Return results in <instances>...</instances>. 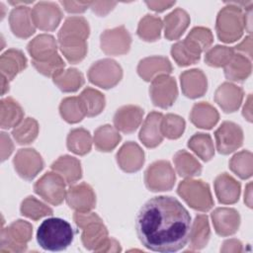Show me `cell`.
Listing matches in <instances>:
<instances>
[{
  "instance_id": "obj_3",
  "label": "cell",
  "mask_w": 253,
  "mask_h": 253,
  "mask_svg": "<svg viewBox=\"0 0 253 253\" xmlns=\"http://www.w3.org/2000/svg\"><path fill=\"white\" fill-rule=\"evenodd\" d=\"M74 232L68 221L60 217L44 219L37 231L39 245L48 251H62L73 241Z\"/></svg>"
},
{
  "instance_id": "obj_33",
  "label": "cell",
  "mask_w": 253,
  "mask_h": 253,
  "mask_svg": "<svg viewBox=\"0 0 253 253\" xmlns=\"http://www.w3.org/2000/svg\"><path fill=\"white\" fill-rule=\"evenodd\" d=\"M251 72V63L242 54H234L227 65L224 74L226 78L233 81H243Z\"/></svg>"
},
{
  "instance_id": "obj_16",
  "label": "cell",
  "mask_w": 253,
  "mask_h": 253,
  "mask_svg": "<svg viewBox=\"0 0 253 253\" xmlns=\"http://www.w3.org/2000/svg\"><path fill=\"white\" fill-rule=\"evenodd\" d=\"M143 110L136 106H125L117 111L114 117V124L116 128L129 133L134 131L141 123Z\"/></svg>"
},
{
  "instance_id": "obj_47",
  "label": "cell",
  "mask_w": 253,
  "mask_h": 253,
  "mask_svg": "<svg viewBox=\"0 0 253 253\" xmlns=\"http://www.w3.org/2000/svg\"><path fill=\"white\" fill-rule=\"evenodd\" d=\"M185 127V122L176 115H167L161 121V132L168 138H178Z\"/></svg>"
},
{
  "instance_id": "obj_22",
  "label": "cell",
  "mask_w": 253,
  "mask_h": 253,
  "mask_svg": "<svg viewBox=\"0 0 253 253\" xmlns=\"http://www.w3.org/2000/svg\"><path fill=\"white\" fill-rule=\"evenodd\" d=\"M202 51L196 42L186 38L183 42H179L172 46L171 54L180 66H186L199 61Z\"/></svg>"
},
{
  "instance_id": "obj_12",
  "label": "cell",
  "mask_w": 253,
  "mask_h": 253,
  "mask_svg": "<svg viewBox=\"0 0 253 253\" xmlns=\"http://www.w3.org/2000/svg\"><path fill=\"white\" fill-rule=\"evenodd\" d=\"M216 148L219 153L228 154L242 144L243 133L239 126L231 122H224L214 132Z\"/></svg>"
},
{
  "instance_id": "obj_28",
  "label": "cell",
  "mask_w": 253,
  "mask_h": 253,
  "mask_svg": "<svg viewBox=\"0 0 253 253\" xmlns=\"http://www.w3.org/2000/svg\"><path fill=\"white\" fill-rule=\"evenodd\" d=\"M172 67L169 60L165 57H148L141 60L138 64V74L145 80L150 81L154 75H163L171 72Z\"/></svg>"
},
{
  "instance_id": "obj_39",
  "label": "cell",
  "mask_w": 253,
  "mask_h": 253,
  "mask_svg": "<svg viewBox=\"0 0 253 253\" xmlns=\"http://www.w3.org/2000/svg\"><path fill=\"white\" fill-rule=\"evenodd\" d=\"M94 140L95 145L99 150L110 151L121 140V136L110 126H104L96 130Z\"/></svg>"
},
{
  "instance_id": "obj_1",
  "label": "cell",
  "mask_w": 253,
  "mask_h": 253,
  "mask_svg": "<svg viewBox=\"0 0 253 253\" xmlns=\"http://www.w3.org/2000/svg\"><path fill=\"white\" fill-rule=\"evenodd\" d=\"M192 221L189 211L176 199L158 196L148 200L135 219L136 234L151 251L176 252L189 242Z\"/></svg>"
},
{
  "instance_id": "obj_9",
  "label": "cell",
  "mask_w": 253,
  "mask_h": 253,
  "mask_svg": "<svg viewBox=\"0 0 253 253\" xmlns=\"http://www.w3.org/2000/svg\"><path fill=\"white\" fill-rule=\"evenodd\" d=\"M122 68L112 59H103L94 63L88 72L89 80L102 88L115 86L122 78Z\"/></svg>"
},
{
  "instance_id": "obj_42",
  "label": "cell",
  "mask_w": 253,
  "mask_h": 253,
  "mask_svg": "<svg viewBox=\"0 0 253 253\" xmlns=\"http://www.w3.org/2000/svg\"><path fill=\"white\" fill-rule=\"evenodd\" d=\"M161 26L162 23L159 18L146 15V17L140 21L137 34L144 41H156L160 37Z\"/></svg>"
},
{
  "instance_id": "obj_26",
  "label": "cell",
  "mask_w": 253,
  "mask_h": 253,
  "mask_svg": "<svg viewBox=\"0 0 253 253\" xmlns=\"http://www.w3.org/2000/svg\"><path fill=\"white\" fill-rule=\"evenodd\" d=\"M215 194L222 204H233L238 201L240 184L226 173L219 175L214 181Z\"/></svg>"
},
{
  "instance_id": "obj_19",
  "label": "cell",
  "mask_w": 253,
  "mask_h": 253,
  "mask_svg": "<svg viewBox=\"0 0 253 253\" xmlns=\"http://www.w3.org/2000/svg\"><path fill=\"white\" fill-rule=\"evenodd\" d=\"M162 114L152 112L149 114L139 132V138L147 147L157 146L163 138L161 132Z\"/></svg>"
},
{
  "instance_id": "obj_38",
  "label": "cell",
  "mask_w": 253,
  "mask_h": 253,
  "mask_svg": "<svg viewBox=\"0 0 253 253\" xmlns=\"http://www.w3.org/2000/svg\"><path fill=\"white\" fill-rule=\"evenodd\" d=\"M67 147L70 151L80 155L89 152L91 148V136L89 131L83 128L71 130L67 137Z\"/></svg>"
},
{
  "instance_id": "obj_40",
  "label": "cell",
  "mask_w": 253,
  "mask_h": 253,
  "mask_svg": "<svg viewBox=\"0 0 253 253\" xmlns=\"http://www.w3.org/2000/svg\"><path fill=\"white\" fill-rule=\"evenodd\" d=\"M188 146L205 161L210 160L213 155V145L208 133H196L189 140Z\"/></svg>"
},
{
  "instance_id": "obj_15",
  "label": "cell",
  "mask_w": 253,
  "mask_h": 253,
  "mask_svg": "<svg viewBox=\"0 0 253 253\" xmlns=\"http://www.w3.org/2000/svg\"><path fill=\"white\" fill-rule=\"evenodd\" d=\"M66 202L68 206L78 211H88L95 207V195L90 186L87 184H80L71 187L66 195Z\"/></svg>"
},
{
  "instance_id": "obj_7",
  "label": "cell",
  "mask_w": 253,
  "mask_h": 253,
  "mask_svg": "<svg viewBox=\"0 0 253 253\" xmlns=\"http://www.w3.org/2000/svg\"><path fill=\"white\" fill-rule=\"evenodd\" d=\"M32 225L24 220L13 222L7 229L2 230L1 252H21L27 249V242L31 239Z\"/></svg>"
},
{
  "instance_id": "obj_20",
  "label": "cell",
  "mask_w": 253,
  "mask_h": 253,
  "mask_svg": "<svg viewBox=\"0 0 253 253\" xmlns=\"http://www.w3.org/2000/svg\"><path fill=\"white\" fill-rule=\"evenodd\" d=\"M32 11L28 7H17L10 14V26L14 35L26 39L35 33Z\"/></svg>"
},
{
  "instance_id": "obj_13",
  "label": "cell",
  "mask_w": 253,
  "mask_h": 253,
  "mask_svg": "<svg viewBox=\"0 0 253 253\" xmlns=\"http://www.w3.org/2000/svg\"><path fill=\"white\" fill-rule=\"evenodd\" d=\"M14 165L21 177L32 180L42 169L43 162L34 149H20L14 158Z\"/></svg>"
},
{
  "instance_id": "obj_17",
  "label": "cell",
  "mask_w": 253,
  "mask_h": 253,
  "mask_svg": "<svg viewBox=\"0 0 253 253\" xmlns=\"http://www.w3.org/2000/svg\"><path fill=\"white\" fill-rule=\"evenodd\" d=\"M212 222L217 234L227 236L236 232L239 225V214L233 209H216L212 213Z\"/></svg>"
},
{
  "instance_id": "obj_32",
  "label": "cell",
  "mask_w": 253,
  "mask_h": 253,
  "mask_svg": "<svg viewBox=\"0 0 253 253\" xmlns=\"http://www.w3.org/2000/svg\"><path fill=\"white\" fill-rule=\"evenodd\" d=\"M86 116L93 117L102 112L105 106L104 96L97 90L87 88L78 97Z\"/></svg>"
},
{
  "instance_id": "obj_36",
  "label": "cell",
  "mask_w": 253,
  "mask_h": 253,
  "mask_svg": "<svg viewBox=\"0 0 253 253\" xmlns=\"http://www.w3.org/2000/svg\"><path fill=\"white\" fill-rule=\"evenodd\" d=\"M53 82L63 92H74L84 84V78L76 69L70 68L54 76Z\"/></svg>"
},
{
  "instance_id": "obj_25",
  "label": "cell",
  "mask_w": 253,
  "mask_h": 253,
  "mask_svg": "<svg viewBox=\"0 0 253 253\" xmlns=\"http://www.w3.org/2000/svg\"><path fill=\"white\" fill-rule=\"evenodd\" d=\"M183 93L189 98H197L207 91V79L201 70H188L181 74Z\"/></svg>"
},
{
  "instance_id": "obj_5",
  "label": "cell",
  "mask_w": 253,
  "mask_h": 253,
  "mask_svg": "<svg viewBox=\"0 0 253 253\" xmlns=\"http://www.w3.org/2000/svg\"><path fill=\"white\" fill-rule=\"evenodd\" d=\"M178 194L195 210L206 211L213 205L209 185L203 181H183L178 187Z\"/></svg>"
},
{
  "instance_id": "obj_21",
  "label": "cell",
  "mask_w": 253,
  "mask_h": 253,
  "mask_svg": "<svg viewBox=\"0 0 253 253\" xmlns=\"http://www.w3.org/2000/svg\"><path fill=\"white\" fill-rule=\"evenodd\" d=\"M242 90L230 83H223L215 92V101L226 113L234 112L240 106L242 100Z\"/></svg>"
},
{
  "instance_id": "obj_29",
  "label": "cell",
  "mask_w": 253,
  "mask_h": 253,
  "mask_svg": "<svg viewBox=\"0 0 253 253\" xmlns=\"http://www.w3.org/2000/svg\"><path fill=\"white\" fill-rule=\"evenodd\" d=\"M51 168L68 184L75 183L81 178L80 162L74 157L68 155L59 157L58 160L52 163Z\"/></svg>"
},
{
  "instance_id": "obj_27",
  "label": "cell",
  "mask_w": 253,
  "mask_h": 253,
  "mask_svg": "<svg viewBox=\"0 0 253 253\" xmlns=\"http://www.w3.org/2000/svg\"><path fill=\"white\" fill-rule=\"evenodd\" d=\"M27 66V59L18 49H9L1 56V73L8 81Z\"/></svg>"
},
{
  "instance_id": "obj_18",
  "label": "cell",
  "mask_w": 253,
  "mask_h": 253,
  "mask_svg": "<svg viewBox=\"0 0 253 253\" xmlns=\"http://www.w3.org/2000/svg\"><path fill=\"white\" fill-rule=\"evenodd\" d=\"M58 11V7L52 3H39L34 8L32 18L35 25L40 29L52 31L57 27L61 19V14L53 16L48 15H52Z\"/></svg>"
},
{
  "instance_id": "obj_49",
  "label": "cell",
  "mask_w": 253,
  "mask_h": 253,
  "mask_svg": "<svg viewBox=\"0 0 253 253\" xmlns=\"http://www.w3.org/2000/svg\"><path fill=\"white\" fill-rule=\"evenodd\" d=\"M194 42H196L201 49L204 51L212 42V36L209 29L206 28H195L193 29L187 37Z\"/></svg>"
},
{
  "instance_id": "obj_45",
  "label": "cell",
  "mask_w": 253,
  "mask_h": 253,
  "mask_svg": "<svg viewBox=\"0 0 253 253\" xmlns=\"http://www.w3.org/2000/svg\"><path fill=\"white\" fill-rule=\"evenodd\" d=\"M38 134V124L34 119L28 118L22 125L13 130V136L20 144H28L32 142Z\"/></svg>"
},
{
  "instance_id": "obj_4",
  "label": "cell",
  "mask_w": 253,
  "mask_h": 253,
  "mask_svg": "<svg viewBox=\"0 0 253 253\" xmlns=\"http://www.w3.org/2000/svg\"><path fill=\"white\" fill-rule=\"evenodd\" d=\"M74 220L83 230L82 242L85 248L99 252L108 240V231L101 218L93 212L78 211L74 214Z\"/></svg>"
},
{
  "instance_id": "obj_23",
  "label": "cell",
  "mask_w": 253,
  "mask_h": 253,
  "mask_svg": "<svg viewBox=\"0 0 253 253\" xmlns=\"http://www.w3.org/2000/svg\"><path fill=\"white\" fill-rule=\"evenodd\" d=\"M118 163L126 172H133L140 169L143 164V152L135 143H126L117 154Z\"/></svg>"
},
{
  "instance_id": "obj_44",
  "label": "cell",
  "mask_w": 253,
  "mask_h": 253,
  "mask_svg": "<svg viewBox=\"0 0 253 253\" xmlns=\"http://www.w3.org/2000/svg\"><path fill=\"white\" fill-rule=\"evenodd\" d=\"M234 49L227 46L216 45L214 48L209 50L205 56L206 62L211 66L220 67L229 63L234 55Z\"/></svg>"
},
{
  "instance_id": "obj_43",
  "label": "cell",
  "mask_w": 253,
  "mask_h": 253,
  "mask_svg": "<svg viewBox=\"0 0 253 253\" xmlns=\"http://www.w3.org/2000/svg\"><path fill=\"white\" fill-rule=\"evenodd\" d=\"M21 212L34 220H37L45 215H51L52 210L44 204L36 200L34 197H28L21 206Z\"/></svg>"
},
{
  "instance_id": "obj_35",
  "label": "cell",
  "mask_w": 253,
  "mask_h": 253,
  "mask_svg": "<svg viewBox=\"0 0 253 253\" xmlns=\"http://www.w3.org/2000/svg\"><path fill=\"white\" fill-rule=\"evenodd\" d=\"M165 20L175 23V25H165V37L170 41L178 39L187 29L190 22L187 13L180 9L169 14L165 17Z\"/></svg>"
},
{
  "instance_id": "obj_2",
  "label": "cell",
  "mask_w": 253,
  "mask_h": 253,
  "mask_svg": "<svg viewBox=\"0 0 253 253\" xmlns=\"http://www.w3.org/2000/svg\"><path fill=\"white\" fill-rule=\"evenodd\" d=\"M89 35L88 23L83 18H68L58 33L60 49L71 63L81 61L86 54L85 40Z\"/></svg>"
},
{
  "instance_id": "obj_34",
  "label": "cell",
  "mask_w": 253,
  "mask_h": 253,
  "mask_svg": "<svg viewBox=\"0 0 253 253\" xmlns=\"http://www.w3.org/2000/svg\"><path fill=\"white\" fill-rule=\"evenodd\" d=\"M23 118L21 107L11 98L1 101V127L10 128L16 126Z\"/></svg>"
},
{
  "instance_id": "obj_30",
  "label": "cell",
  "mask_w": 253,
  "mask_h": 253,
  "mask_svg": "<svg viewBox=\"0 0 253 253\" xmlns=\"http://www.w3.org/2000/svg\"><path fill=\"white\" fill-rule=\"evenodd\" d=\"M210 226L207 215H197L191 227L190 233V247L192 250L204 248L210 239Z\"/></svg>"
},
{
  "instance_id": "obj_10",
  "label": "cell",
  "mask_w": 253,
  "mask_h": 253,
  "mask_svg": "<svg viewBox=\"0 0 253 253\" xmlns=\"http://www.w3.org/2000/svg\"><path fill=\"white\" fill-rule=\"evenodd\" d=\"M174 183V171L167 161L154 162L145 172V184L151 191H168Z\"/></svg>"
},
{
  "instance_id": "obj_46",
  "label": "cell",
  "mask_w": 253,
  "mask_h": 253,
  "mask_svg": "<svg viewBox=\"0 0 253 253\" xmlns=\"http://www.w3.org/2000/svg\"><path fill=\"white\" fill-rule=\"evenodd\" d=\"M252 155L248 151H242L234 155L230 161V168L240 178L246 179L252 174Z\"/></svg>"
},
{
  "instance_id": "obj_31",
  "label": "cell",
  "mask_w": 253,
  "mask_h": 253,
  "mask_svg": "<svg viewBox=\"0 0 253 253\" xmlns=\"http://www.w3.org/2000/svg\"><path fill=\"white\" fill-rule=\"evenodd\" d=\"M194 125L203 128H211L218 120V114L214 108L209 104H196L190 115Z\"/></svg>"
},
{
  "instance_id": "obj_24",
  "label": "cell",
  "mask_w": 253,
  "mask_h": 253,
  "mask_svg": "<svg viewBox=\"0 0 253 253\" xmlns=\"http://www.w3.org/2000/svg\"><path fill=\"white\" fill-rule=\"evenodd\" d=\"M28 51L35 61H45L56 53V42L53 37L41 35L28 44Z\"/></svg>"
},
{
  "instance_id": "obj_14",
  "label": "cell",
  "mask_w": 253,
  "mask_h": 253,
  "mask_svg": "<svg viewBox=\"0 0 253 253\" xmlns=\"http://www.w3.org/2000/svg\"><path fill=\"white\" fill-rule=\"evenodd\" d=\"M130 36L124 27L105 31L101 36L102 49L108 54H124L128 51Z\"/></svg>"
},
{
  "instance_id": "obj_11",
  "label": "cell",
  "mask_w": 253,
  "mask_h": 253,
  "mask_svg": "<svg viewBox=\"0 0 253 253\" xmlns=\"http://www.w3.org/2000/svg\"><path fill=\"white\" fill-rule=\"evenodd\" d=\"M149 91L153 104L161 108L170 107L178 94L175 80L165 74L159 75L153 80Z\"/></svg>"
},
{
  "instance_id": "obj_37",
  "label": "cell",
  "mask_w": 253,
  "mask_h": 253,
  "mask_svg": "<svg viewBox=\"0 0 253 253\" xmlns=\"http://www.w3.org/2000/svg\"><path fill=\"white\" fill-rule=\"evenodd\" d=\"M177 172L182 177L196 176L201 173V164L189 153L184 150L177 152L174 156Z\"/></svg>"
},
{
  "instance_id": "obj_48",
  "label": "cell",
  "mask_w": 253,
  "mask_h": 253,
  "mask_svg": "<svg viewBox=\"0 0 253 253\" xmlns=\"http://www.w3.org/2000/svg\"><path fill=\"white\" fill-rule=\"evenodd\" d=\"M33 65L40 73L53 78L54 76L63 71L65 63L58 54H55L54 56L45 61L33 60Z\"/></svg>"
},
{
  "instance_id": "obj_8",
  "label": "cell",
  "mask_w": 253,
  "mask_h": 253,
  "mask_svg": "<svg viewBox=\"0 0 253 253\" xmlns=\"http://www.w3.org/2000/svg\"><path fill=\"white\" fill-rule=\"evenodd\" d=\"M35 192L53 206L62 203L65 198L64 179L57 173H45L34 186Z\"/></svg>"
},
{
  "instance_id": "obj_41",
  "label": "cell",
  "mask_w": 253,
  "mask_h": 253,
  "mask_svg": "<svg viewBox=\"0 0 253 253\" xmlns=\"http://www.w3.org/2000/svg\"><path fill=\"white\" fill-rule=\"evenodd\" d=\"M62 118L68 123L80 122L85 115L82 106L78 98H66L64 99L59 107Z\"/></svg>"
},
{
  "instance_id": "obj_6",
  "label": "cell",
  "mask_w": 253,
  "mask_h": 253,
  "mask_svg": "<svg viewBox=\"0 0 253 253\" xmlns=\"http://www.w3.org/2000/svg\"><path fill=\"white\" fill-rule=\"evenodd\" d=\"M237 8L226 7L218 14L216 31L218 38L222 42H234L242 35L244 16L242 15L240 9Z\"/></svg>"
}]
</instances>
